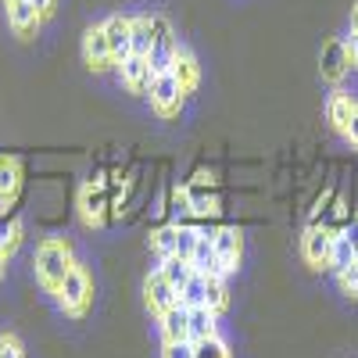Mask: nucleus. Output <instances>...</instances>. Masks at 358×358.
Segmentation results:
<instances>
[{
    "label": "nucleus",
    "instance_id": "nucleus-1",
    "mask_svg": "<svg viewBox=\"0 0 358 358\" xmlns=\"http://www.w3.org/2000/svg\"><path fill=\"white\" fill-rule=\"evenodd\" d=\"M76 265V251H72V241L69 236H43L36 244V255H33V268H36V283L54 294L57 287L65 283V276L72 273Z\"/></svg>",
    "mask_w": 358,
    "mask_h": 358
},
{
    "label": "nucleus",
    "instance_id": "nucleus-2",
    "mask_svg": "<svg viewBox=\"0 0 358 358\" xmlns=\"http://www.w3.org/2000/svg\"><path fill=\"white\" fill-rule=\"evenodd\" d=\"M54 301L69 319H83L94 305V276L86 273V265H72V273L65 276V283L54 290Z\"/></svg>",
    "mask_w": 358,
    "mask_h": 358
},
{
    "label": "nucleus",
    "instance_id": "nucleus-3",
    "mask_svg": "<svg viewBox=\"0 0 358 358\" xmlns=\"http://www.w3.org/2000/svg\"><path fill=\"white\" fill-rule=\"evenodd\" d=\"M334 236L337 229L330 226H319V222H308L305 233H301V258L315 268V273H322V268H334Z\"/></svg>",
    "mask_w": 358,
    "mask_h": 358
},
{
    "label": "nucleus",
    "instance_id": "nucleus-4",
    "mask_svg": "<svg viewBox=\"0 0 358 358\" xmlns=\"http://www.w3.org/2000/svg\"><path fill=\"white\" fill-rule=\"evenodd\" d=\"M147 97H151V108L158 118H179V111H183L187 104V94L183 86H179V79L172 72H162L151 79V90H147Z\"/></svg>",
    "mask_w": 358,
    "mask_h": 358
},
{
    "label": "nucleus",
    "instance_id": "nucleus-5",
    "mask_svg": "<svg viewBox=\"0 0 358 358\" xmlns=\"http://www.w3.org/2000/svg\"><path fill=\"white\" fill-rule=\"evenodd\" d=\"M176 305H179V290L165 280L162 268H151V273L143 276V308L151 312L155 319H162Z\"/></svg>",
    "mask_w": 358,
    "mask_h": 358
},
{
    "label": "nucleus",
    "instance_id": "nucleus-6",
    "mask_svg": "<svg viewBox=\"0 0 358 358\" xmlns=\"http://www.w3.org/2000/svg\"><path fill=\"white\" fill-rule=\"evenodd\" d=\"M83 65L94 72V76H104L115 69V54L108 47V36H104V25H90L83 33Z\"/></svg>",
    "mask_w": 358,
    "mask_h": 358
},
{
    "label": "nucleus",
    "instance_id": "nucleus-7",
    "mask_svg": "<svg viewBox=\"0 0 358 358\" xmlns=\"http://www.w3.org/2000/svg\"><path fill=\"white\" fill-rule=\"evenodd\" d=\"M212 244H215V255L222 265V276L229 280L241 268V258H244V233L236 226H219V229H212Z\"/></svg>",
    "mask_w": 358,
    "mask_h": 358
},
{
    "label": "nucleus",
    "instance_id": "nucleus-8",
    "mask_svg": "<svg viewBox=\"0 0 358 358\" xmlns=\"http://www.w3.org/2000/svg\"><path fill=\"white\" fill-rule=\"evenodd\" d=\"M176 50H179V40L172 33V22L165 15H155V47H151V54H147V62H151V72L155 76H162V72L172 69Z\"/></svg>",
    "mask_w": 358,
    "mask_h": 358
},
{
    "label": "nucleus",
    "instance_id": "nucleus-9",
    "mask_svg": "<svg viewBox=\"0 0 358 358\" xmlns=\"http://www.w3.org/2000/svg\"><path fill=\"white\" fill-rule=\"evenodd\" d=\"M319 72H322V83H330V86H341L344 76L351 72V54H348V43H344L341 36H334V40L322 43Z\"/></svg>",
    "mask_w": 358,
    "mask_h": 358
},
{
    "label": "nucleus",
    "instance_id": "nucleus-10",
    "mask_svg": "<svg viewBox=\"0 0 358 358\" xmlns=\"http://www.w3.org/2000/svg\"><path fill=\"white\" fill-rule=\"evenodd\" d=\"M108 190H104V183H86L83 190H79V219H83V226L86 229H101L104 222H108Z\"/></svg>",
    "mask_w": 358,
    "mask_h": 358
},
{
    "label": "nucleus",
    "instance_id": "nucleus-11",
    "mask_svg": "<svg viewBox=\"0 0 358 358\" xmlns=\"http://www.w3.org/2000/svg\"><path fill=\"white\" fill-rule=\"evenodd\" d=\"M115 72H118V83L126 86V94H136V97H143L147 90H151V79H155L151 62H147V57H140V54H129Z\"/></svg>",
    "mask_w": 358,
    "mask_h": 358
},
{
    "label": "nucleus",
    "instance_id": "nucleus-12",
    "mask_svg": "<svg viewBox=\"0 0 358 358\" xmlns=\"http://www.w3.org/2000/svg\"><path fill=\"white\" fill-rule=\"evenodd\" d=\"M355 97L348 94V90L334 86V94L326 97V122H330V129L344 140L348 136V126H351V115H355Z\"/></svg>",
    "mask_w": 358,
    "mask_h": 358
},
{
    "label": "nucleus",
    "instance_id": "nucleus-13",
    "mask_svg": "<svg viewBox=\"0 0 358 358\" xmlns=\"http://www.w3.org/2000/svg\"><path fill=\"white\" fill-rule=\"evenodd\" d=\"M101 25H104V36H108V47L115 54V69H118L133 54V43H129V15H108Z\"/></svg>",
    "mask_w": 358,
    "mask_h": 358
},
{
    "label": "nucleus",
    "instance_id": "nucleus-14",
    "mask_svg": "<svg viewBox=\"0 0 358 358\" xmlns=\"http://www.w3.org/2000/svg\"><path fill=\"white\" fill-rule=\"evenodd\" d=\"M169 72L179 79V86H183V94H187V97L194 94L197 83H201V65H197L194 50L183 47V43H179V50H176V57H172V69H169Z\"/></svg>",
    "mask_w": 358,
    "mask_h": 358
},
{
    "label": "nucleus",
    "instance_id": "nucleus-15",
    "mask_svg": "<svg viewBox=\"0 0 358 358\" xmlns=\"http://www.w3.org/2000/svg\"><path fill=\"white\" fill-rule=\"evenodd\" d=\"M8 25H11V33H15L18 40H33V36L40 33L43 18L36 15V8L29 4V0H22V4H11V8H8Z\"/></svg>",
    "mask_w": 358,
    "mask_h": 358
},
{
    "label": "nucleus",
    "instance_id": "nucleus-16",
    "mask_svg": "<svg viewBox=\"0 0 358 358\" xmlns=\"http://www.w3.org/2000/svg\"><path fill=\"white\" fill-rule=\"evenodd\" d=\"M22 190V165L11 155H0V215L8 212V204L18 197Z\"/></svg>",
    "mask_w": 358,
    "mask_h": 358
},
{
    "label": "nucleus",
    "instance_id": "nucleus-17",
    "mask_svg": "<svg viewBox=\"0 0 358 358\" xmlns=\"http://www.w3.org/2000/svg\"><path fill=\"white\" fill-rule=\"evenodd\" d=\"M190 265H194V273H201V276H222V265H219V255H215V244H212V233L208 229H201V236H197Z\"/></svg>",
    "mask_w": 358,
    "mask_h": 358
},
{
    "label": "nucleus",
    "instance_id": "nucleus-18",
    "mask_svg": "<svg viewBox=\"0 0 358 358\" xmlns=\"http://www.w3.org/2000/svg\"><path fill=\"white\" fill-rule=\"evenodd\" d=\"M187 326H190V344L208 341V337H219V315L208 308V305L187 308Z\"/></svg>",
    "mask_w": 358,
    "mask_h": 358
},
{
    "label": "nucleus",
    "instance_id": "nucleus-19",
    "mask_svg": "<svg viewBox=\"0 0 358 358\" xmlns=\"http://www.w3.org/2000/svg\"><path fill=\"white\" fill-rule=\"evenodd\" d=\"M158 330H162V344H179V341H190V326H187V308L176 305L158 319Z\"/></svg>",
    "mask_w": 358,
    "mask_h": 358
},
{
    "label": "nucleus",
    "instance_id": "nucleus-20",
    "mask_svg": "<svg viewBox=\"0 0 358 358\" xmlns=\"http://www.w3.org/2000/svg\"><path fill=\"white\" fill-rule=\"evenodd\" d=\"M129 43H133V54L147 57L155 47V15H133L129 18Z\"/></svg>",
    "mask_w": 358,
    "mask_h": 358
},
{
    "label": "nucleus",
    "instance_id": "nucleus-21",
    "mask_svg": "<svg viewBox=\"0 0 358 358\" xmlns=\"http://www.w3.org/2000/svg\"><path fill=\"white\" fill-rule=\"evenodd\" d=\"M22 236H25V222L22 219H8V215H0V255L11 258L22 244Z\"/></svg>",
    "mask_w": 358,
    "mask_h": 358
},
{
    "label": "nucleus",
    "instance_id": "nucleus-22",
    "mask_svg": "<svg viewBox=\"0 0 358 358\" xmlns=\"http://www.w3.org/2000/svg\"><path fill=\"white\" fill-rule=\"evenodd\" d=\"M162 273H165V280L176 287V290H183L187 287V280H190V273H194V265L187 262V258H179V255H169V258H162Z\"/></svg>",
    "mask_w": 358,
    "mask_h": 358
},
{
    "label": "nucleus",
    "instance_id": "nucleus-23",
    "mask_svg": "<svg viewBox=\"0 0 358 358\" xmlns=\"http://www.w3.org/2000/svg\"><path fill=\"white\" fill-rule=\"evenodd\" d=\"M208 280V294H204V305L212 308L215 315H222L229 308V287H226V276H204Z\"/></svg>",
    "mask_w": 358,
    "mask_h": 358
},
{
    "label": "nucleus",
    "instance_id": "nucleus-24",
    "mask_svg": "<svg viewBox=\"0 0 358 358\" xmlns=\"http://www.w3.org/2000/svg\"><path fill=\"white\" fill-rule=\"evenodd\" d=\"M204 294H208V280L201 273H190L187 287L179 290V305H183V308H197V305H204Z\"/></svg>",
    "mask_w": 358,
    "mask_h": 358
},
{
    "label": "nucleus",
    "instance_id": "nucleus-25",
    "mask_svg": "<svg viewBox=\"0 0 358 358\" xmlns=\"http://www.w3.org/2000/svg\"><path fill=\"white\" fill-rule=\"evenodd\" d=\"M176 233H179V222H172V226H162V229H155V233H151V248L158 251V258H169V255H176Z\"/></svg>",
    "mask_w": 358,
    "mask_h": 358
},
{
    "label": "nucleus",
    "instance_id": "nucleus-26",
    "mask_svg": "<svg viewBox=\"0 0 358 358\" xmlns=\"http://www.w3.org/2000/svg\"><path fill=\"white\" fill-rule=\"evenodd\" d=\"M194 358H233V351H229V344H226L222 334H219V337L197 341V344H194Z\"/></svg>",
    "mask_w": 358,
    "mask_h": 358
},
{
    "label": "nucleus",
    "instance_id": "nucleus-27",
    "mask_svg": "<svg viewBox=\"0 0 358 358\" xmlns=\"http://www.w3.org/2000/svg\"><path fill=\"white\" fill-rule=\"evenodd\" d=\"M197 236H201V229H194V226H183V222H179V233H176V255L190 262V255H194V244H197Z\"/></svg>",
    "mask_w": 358,
    "mask_h": 358
},
{
    "label": "nucleus",
    "instance_id": "nucleus-28",
    "mask_svg": "<svg viewBox=\"0 0 358 358\" xmlns=\"http://www.w3.org/2000/svg\"><path fill=\"white\" fill-rule=\"evenodd\" d=\"M172 212H176V222H183V219L194 215V204H190V190L187 187H172Z\"/></svg>",
    "mask_w": 358,
    "mask_h": 358
},
{
    "label": "nucleus",
    "instance_id": "nucleus-29",
    "mask_svg": "<svg viewBox=\"0 0 358 358\" xmlns=\"http://www.w3.org/2000/svg\"><path fill=\"white\" fill-rule=\"evenodd\" d=\"M337 287H341L344 294L358 297V265H355V258H351L348 265H341V268H337Z\"/></svg>",
    "mask_w": 358,
    "mask_h": 358
},
{
    "label": "nucleus",
    "instance_id": "nucleus-30",
    "mask_svg": "<svg viewBox=\"0 0 358 358\" xmlns=\"http://www.w3.org/2000/svg\"><path fill=\"white\" fill-rule=\"evenodd\" d=\"M355 258V248H351V241L344 236V229H337V236H334V273L341 265H348Z\"/></svg>",
    "mask_w": 358,
    "mask_h": 358
},
{
    "label": "nucleus",
    "instance_id": "nucleus-31",
    "mask_svg": "<svg viewBox=\"0 0 358 358\" xmlns=\"http://www.w3.org/2000/svg\"><path fill=\"white\" fill-rule=\"evenodd\" d=\"M162 358H194V344L179 341V344H162Z\"/></svg>",
    "mask_w": 358,
    "mask_h": 358
},
{
    "label": "nucleus",
    "instance_id": "nucleus-32",
    "mask_svg": "<svg viewBox=\"0 0 358 358\" xmlns=\"http://www.w3.org/2000/svg\"><path fill=\"white\" fill-rule=\"evenodd\" d=\"M29 4L36 8V15H40L43 22H47V18H50V15L57 11V0H29Z\"/></svg>",
    "mask_w": 358,
    "mask_h": 358
},
{
    "label": "nucleus",
    "instance_id": "nucleus-33",
    "mask_svg": "<svg viewBox=\"0 0 358 358\" xmlns=\"http://www.w3.org/2000/svg\"><path fill=\"white\" fill-rule=\"evenodd\" d=\"M344 143H351L355 151H358V104H355V115H351V126H348V136H344Z\"/></svg>",
    "mask_w": 358,
    "mask_h": 358
},
{
    "label": "nucleus",
    "instance_id": "nucleus-34",
    "mask_svg": "<svg viewBox=\"0 0 358 358\" xmlns=\"http://www.w3.org/2000/svg\"><path fill=\"white\" fill-rule=\"evenodd\" d=\"M344 43H348V54H351V69H358V36L351 33Z\"/></svg>",
    "mask_w": 358,
    "mask_h": 358
},
{
    "label": "nucleus",
    "instance_id": "nucleus-35",
    "mask_svg": "<svg viewBox=\"0 0 358 358\" xmlns=\"http://www.w3.org/2000/svg\"><path fill=\"white\" fill-rule=\"evenodd\" d=\"M348 22H351V33L358 36V0H355V4H351V18H348Z\"/></svg>",
    "mask_w": 358,
    "mask_h": 358
},
{
    "label": "nucleus",
    "instance_id": "nucleus-36",
    "mask_svg": "<svg viewBox=\"0 0 358 358\" xmlns=\"http://www.w3.org/2000/svg\"><path fill=\"white\" fill-rule=\"evenodd\" d=\"M4 265H8V258H4V255H0V276H4Z\"/></svg>",
    "mask_w": 358,
    "mask_h": 358
},
{
    "label": "nucleus",
    "instance_id": "nucleus-37",
    "mask_svg": "<svg viewBox=\"0 0 358 358\" xmlns=\"http://www.w3.org/2000/svg\"><path fill=\"white\" fill-rule=\"evenodd\" d=\"M11 4H22V0H4V8H11Z\"/></svg>",
    "mask_w": 358,
    "mask_h": 358
},
{
    "label": "nucleus",
    "instance_id": "nucleus-38",
    "mask_svg": "<svg viewBox=\"0 0 358 358\" xmlns=\"http://www.w3.org/2000/svg\"><path fill=\"white\" fill-rule=\"evenodd\" d=\"M355 265H358V251H355Z\"/></svg>",
    "mask_w": 358,
    "mask_h": 358
},
{
    "label": "nucleus",
    "instance_id": "nucleus-39",
    "mask_svg": "<svg viewBox=\"0 0 358 358\" xmlns=\"http://www.w3.org/2000/svg\"><path fill=\"white\" fill-rule=\"evenodd\" d=\"M0 358H4V351H0Z\"/></svg>",
    "mask_w": 358,
    "mask_h": 358
}]
</instances>
